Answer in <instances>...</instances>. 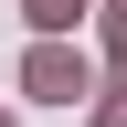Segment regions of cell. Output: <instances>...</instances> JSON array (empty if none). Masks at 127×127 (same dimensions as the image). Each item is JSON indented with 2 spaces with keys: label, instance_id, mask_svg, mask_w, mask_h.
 I'll list each match as a JSON object with an SVG mask.
<instances>
[{
  "label": "cell",
  "instance_id": "3957f363",
  "mask_svg": "<svg viewBox=\"0 0 127 127\" xmlns=\"http://www.w3.org/2000/svg\"><path fill=\"white\" fill-rule=\"evenodd\" d=\"M95 127H127V106H106V117H95Z\"/></svg>",
  "mask_w": 127,
  "mask_h": 127
},
{
  "label": "cell",
  "instance_id": "6da1fadb",
  "mask_svg": "<svg viewBox=\"0 0 127 127\" xmlns=\"http://www.w3.org/2000/svg\"><path fill=\"white\" fill-rule=\"evenodd\" d=\"M21 85H32V95H53V106H74V95H85V64L64 53V42H42V53L21 64Z\"/></svg>",
  "mask_w": 127,
  "mask_h": 127
},
{
  "label": "cell",
  "instance_id": "7a4b0ae2",
  "mask_svg": "<svg viewBox=\"0 0 127 127\" xmlns=\"http://www.w3.org/2000/svg\"><path fill=\"white\" fill-rule=\"evenodd\" d=\"M32 21H42V32H64V21H85V0H32Z\"/></svg>",
  "mask_w": 127,
  "mask_h": 127
}]
</instances>
